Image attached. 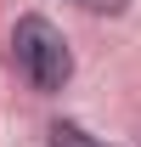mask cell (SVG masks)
<instances>
[{"mask_svg": "<svg viewBox=\"0 0 141 147\" xmlns=\"http://www.w3.org/2000/svg\"><path fill=\"white\" fill-rule=\"evenodd\" d=\"M11 57H17L23 79L34 91H62L68 74H73V51H68V40H62V28L51 17H23L11 28Z\"/></svg>", "mask_w": 141, "mask_h": 147, "instance_id": "6da1fadb", "label": "cell"}, {"mask_svg": "<svg viewBox=\"0 0 141 147\" xmlns=\"http://www.w3.org/2000/svg\"><path fill=\"white\" fill-rule=\"evenodd\" d=\"M79 6H90V11H113V6H124V0H79Z\"/></svg>", "mask_w": 141, "mask_h": 147, "instance_id": "7a4b0ae2", "label": "cell"}, {"mask_svg": "<svg viewBox=\"0 0 141 147\" xmlns=\"http://www.w3.org/2000/svg\"><path fill=\"white\" fill-rule=\"evenodd\" d=\"M90 147H96V142H90Z\"/></svg>", "mask_w": 141, "mask_h": 147, "instance_id": "3957f363", "label": "cell"}]
</instances>
